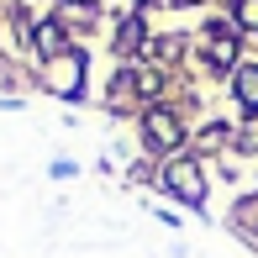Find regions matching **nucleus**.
<instances>
[{"label": "nucleus", "mask_w": 258, "mask_h": 258, "mask_svg": "<svg viewBox=\"0 0 258 258\" xmlns=\"http://www.w3.org/2000/svg\"><path fill=\"white\" fill-rule=\"evenodd\" d=\"M169 6H190V0H169Z\"/></svg>", "instance_id": "obj_8"}, {"label": "nucleus", "mask_w": 258, "mask_h": 258, "mask_svg": "<svg viewBox=\"0 0 258 258\" xmlns=\"http://www.w3.org/2000/svg\"><path fill=\"white\" fill-rule=\"evenodd\" d=\"M148 143L153 148H174L179 143V121L169 111H148Z\"/></svg>", "instance_id": "obj_3"}, {"label": "nucleus", "mask_w": 258, "mask_h": 258, "mask_svg": "<svg viewBox=\"0 0 258 258\" xmlns=\"http://www.w3.org/2000/svg\"><path fill=\"white\" fill-rule=\"evenodd\" d=\"M242 21H248V27H258V0H242Z\"/></svg>", "instance_id": "obj_7"}, {"label": "nucleus", "mask_w": 258, "mask_h": 258, "mask_svg": "<svg viewBox=\"0 0 258 258\" xmlns=\"http://www.w3.org/2000/svg\"><path fill=\"white\" fill-rule=\"evenodd\" d=\"M163 179H169V190L179 195V201H201V174H195V163L190 158H179V163H169V169H163Z\"/></svg>", "instance_id": "obj_1"}, {"label": "nucleus", "mask_w": 258, "mask_h": 258, "mask_svg": "<svg viewBox=\"0 0 258 258\" xmlns=\"http://www.w3.org/2000/svg\"><path fill=\"white\" fill-rule=\"evenodd\" d=\"M48 85L58 90V95H74V90H79V63H74V58H63V53H58L53 63H48Z\"/></svg>", "instance_id": "obj_2"}, {"label": "nucleus", "mask_w": 258, "mask_h": 258, "mask_svg": "<svg viewBox=\"0 0 258 258\" xmlns=\"http://www.w3.org/2000/svg\"><path fill=\"white\" fill-rule=\"evenodd\" d=\"M237 100L248 105V111H258V69H253V63L237 74Z\"/></svg>", "instance_id": "obj_4"}, {"label": "nucleus", "mask_w": 258, "mask_h": 258, "mask_svg": "<svg viewBox=\"0 0 258 258\" xmlns=\"http://www.w3.org/2000/svg\"><path fill=\"white\" fill-rule=\"evenodd\" d=\"M211 58H216V69H227L232 58H237V48H232V37H227V32H216V37H211Z\"/></svg>", "instance_id": "obj_6"}, {"label": "nucleus", "mask_w": 258, "mask_h": 258, "mask_svg": "<svg viewBox=\"0 0 258 258\" xmlns=\"http://www.w3.org/2000/svg\"><path fill=\"white\" fill-rule=\"evenodd\" d=\"M37 48L58 58V48H63V27H58V21H48V27H37Z\"/></svg>", "instance_id": "obj_5"}]
</instances>
